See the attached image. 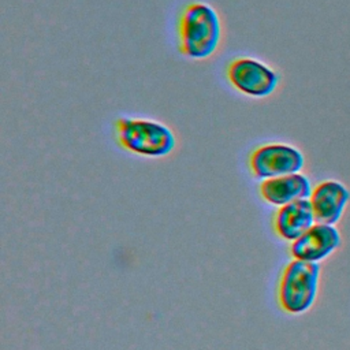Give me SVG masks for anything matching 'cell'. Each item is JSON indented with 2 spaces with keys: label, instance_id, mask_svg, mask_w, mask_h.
Masks as SVG:
<instances>
[{
  "label": "cell",
  "instance_id": "7a4b0ae2",
  "mask_svg": "<svg viewBox=\"0 0 350 350\" xmlns=\"http://www.w3.org/2000/svg\"><path fill=\"white\" fill-rule=\"evenodd\" d=\"M115 133L118 142L138 156L164 157L176 146L172 130L153 119L122 116L115 122Z\"/></svg>",
  "mask_w": 350,
  "mask_h": 350
},
{
  "label": "cell",
  "instance_id": "8992f818",
  "mask_svg": "<svg viewBox=\"0 0 350 350\" xmlns=\"http://www.w3.org/2000/svg\"><path fill=\"white\" fill-rule=\"evenodd\" d=\"M340 245V235L334 226L316 223L301 238L291 242V256L295 260L317 262L329 256Z\"/></svg>",
  "mask_w": 350,
  "mask_h": 350
},
{
  "label": "cell",
  "instance_id": "5b68a950",
  "mask_svg": "<svg viewBox=\"0 0 350 350\" xmlns=\"http://www.w3.org/2000/svg\"><path fill=\"white\" fill-rule=\"evenodd\" d=\"M249 164L253 175L265 180L299 172L304 167V156L286 144H265L252 152Z\"/></svg>",
  "mask_w": 350,
  "mask_h": 350
},
{
  "label": "cell",
  "instance_id": "3957f363",
  "mask_svg": "<svg viewBox=\"0 0 350 350\" xmlns=\"http://www.w3.org/2000/svg\"><path fill=\"white\" fill-rule=\"evenodd\" d=\"M320 265L302 260H293L284 268L279 283V304L294 314L306 312L314 302L319 288Z\"/></svg>",
  "mask_w": 350,
  "mask_h": 350
},
{
  "label": "cell",
  "instance_id": "6da1fadb",
  "mask_svg": "<svg viewBox=\"0 0 350 350\" xmlns=\"http://www.w3.org/2000/svg\"><path fill=\"white\" fill-rule=\"evenodd\" d=\"M178 49L191 60L211 57L221 40V22L217 11L208 3L186 4L178 18Z\"/></svg>",
  "mask_w": 350,
  "mask_h": 350
},
{
  "label": "cell",
  "instance_id": "ba28073f",
  "mask_svg": "<svg viewBox=\"0 0 350 350\" xmlns=\"http://www.w3.org/2000/svg\"><path fill=\"white\" fill-rule=\"evenodd\" d=\"M312 191L310 180L301 172L265 179L260 185L261 197L267 202L276 206H283L298 200L310 198Z\"/></svg>",
  "mask_w": 350,
  "mask_h": 350
},
{
  "label": "cell",
  "instance_id": "277c9868",
  "mask_svg": "<svg viewBox=\"0 0 350 350\" xmlns=\"http://www.w3.org/2000/svg\"><path fill=\"white\" fill-rule=\"evenodd\" d=\"M228 82L239 93L264 98L271 96L279 83V75L268 64L249 56L232 59L226 70Z\"/></svg>",
  "mask_w": 350,
  "mask_h": 350
},
{
  "label": "cell",
  "instance_id": "52a82bcc",
  "mask_svg": "<svg viewBox=\"0 0 350 350\" xmlns=\"http://www.w3.org/2000/svg\"><path fill=\"white\" fill-rule=\"evenodd\" d=\"M349 198L350 193L342 183L335 180L319 183L309 198L316 223L334 226L340 219Z\"/></svg>",
  "mask_w": 350,
  "mask_h": 350
},
{
  "label": "cell",
  "instance_id": "9c48e42d",
  "mask_svg": "<svg viewBox=\"0 0 350 350\" xmlns=\"http://www.w3.org/2000/svg\"><path fill=\"white\" fill-rule=\"evenodd\" d=\"M316 223L314 212L309 198L298 200L279 206L273 224L280 238L294 242L301 238Z\"/></svg>",
  "mask_w": 350,
  "mask_h": 350
}]
</instances>
